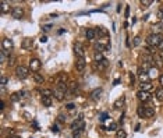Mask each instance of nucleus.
Returning <instances> with one entry per match:
<instances>
[{"label": "nucleus", "mask_w": 163, "mask_h": 138, "mask_svg": "<svg viewBox=\"0 0 163 138\" xmlns=\"http://www.w3.org/2000/svg\"><path fill=\"white\" fill-rule=\"evenodd\" d=\"M67 92H68V85L67 84H60V85H57V86L54 88L53 95L59 102H61V100H64L65 94H67Z\"/></svg>", "instance_id": "obj_1"}, {"label": "nucleus", "mask_w": 163, "mask_h": 138, "mask_svg": "<svg viewBox=\"0 0 163 138\" xmlns=\"http://www.w3.org/2000/svg\"><path fill=\"white\" fill-rule=\"evenodd\" d=\"M163 41V35L162 33H151L148 38H146V43L152 48H159V45Z\"/></svg>", "instance_id": "obj_2"}, {"label": "nucleus", "mask_w": 163, "mask_h": 138, "mask_svg": "<svg viewBox=\"0 0 163 138\" xmlns=\"http://www.w3.org/2000/svg\"><path fill=\"white\" fill-rule=\"evenodd\" d=\"M29 75V68L25 66H17L15 67V77L18 80H25Z\"/></svg>", "instance_id": "obj_3"}, {"label": "nucleus", "mask_w": 163, "mask_h": 138, "mask_svg": "<svg viewBox=\"0 0 163 138\" xmlns=\"http://www.w3.org/2000/svg\"><path fill=\"white\" fill-rule=\"evenodd\" d=\"M41 67H42V63H41L39 59L32 57V59L29 60V70H31L32 73H38V71L41 70Z\"/></svg>", "instance_id": "obj_4"}, {"label": "nucleus", "mask_w": 163, "mask_h": 138, "mask_svg": "<svg viewBox=\"0 0 163 138\" xmlns=\"http://www.w3.org/2000/svg\"><path fill=\"white\" fill-rule=\"evenodd\" d=\"M73 49H74V53H75L77 57H84V59H85V50H84V46H82L79 42L74 43Z\"/></svg>", "instance_id": "obj_5"}, {"label": "nucleus", "mask_w": 163, "mask_h": 138, "mask_svg": "<svg viewBox=\"0 0 163 138\" xmlns=\"http://www.w3.org/2000/svg\"><path fill=\"white\" fill-rule=\"evenodd\" d=\"M85 67H87V62H85V59H84V57H77V60H75L77 71H84Z\"/></svg>", "instance_id": "obj_6"}, {"label": "nucleus", "mask_w": 163, "mask_h": 138, "mask_svg": "<svg viewBox=\"0 0 163 138\" xmlns=\"http://www.w3.org/2000/svg\"><path fill=\"white\" fill-rule=\"evenodd\" d=\"M13 46H14V43H13L11 39H9V38H4V39H3V42H1V49H3V50L11 52Z\"/></svg>", "instance_id": "obj_7"}, {"label": "nucleus", "mask_w": 163, "mask_h": 138, "mask_svg": "<svg viewBox=\"0 0 163 138\" xmlns=\"http://www.w3.org/2000/svg\"><path fill=\"white\" fill-rule=\"evenodd\" d=\"M137 96H138V99L141 100L142 103H145V102L151 100V94H149V92H145V91H141V89L138 91Z\"/></svg>", "instance_id": "obj_8"}, {"label": "nucleus", "mask_w": 163, "mask_h": 138, "mask_svg": "<svg viewBox=\"0 0 163 138\" xmlns=\"http://www.w3.org/2000/svg\"><path fill=\"white\" fill-rule=\"evenodd\" d=\"M33 46V39L32 38H24L21 42V48L22 49H31Z\"/></svg>", "instance_id": "obj_9"}, {"label": "nucleus", "mask_w": 163, "mask_h": 138, "mask_svg": "<svg viewBox=\"0 0 163 138\" xmlns=\"http://www.w3.org/2000/svg\"><path fill=\"white\" fill-rule=\"evenodd\" d=\"M0 11H1L3 14L13 11V9H11V6H10V3H7V1H0Z\"/></svg>", "instance_id": "obj_10"}, {"label": "nucleus", "mask_w": 163, "mask_h": 138, "mask_svg": "<svg viewBox=\"0 0 163 138\" xmlns=\"http://www.w3.org/2000/svg\"><path fill=\"white\" fill-rule=\"evenodd\" d=\"M11 14H13V17H14V18L20 20V18H22V15H24V10H22L21 7H14L13 11H11Z\"/></svg>", "instance_id": "obj_11"}, {"label": "nucleus", "mask_w": 163, "mask_h": 138, "mask_svg": "<svg viewBox=\"0 0 163 138\" xmlns=\"http://www.w3.org/2000/svg\"><path fill=\"white\" fill-rule=\"evenodd\" d=\"M68 85V94H73V95H75L77 92H78V82L77 81H71Z\"/></svg>", "instance_id": "obj_12"}, {"label": "nucleus", "mask_w": 163, "mask_h": 138, "mask_svg": "<svg viewBox=\"0 0 163 138\" xmlns=\"http://www.w3.org/2000/svg\"><path fill=\"white\" fill-rule=\"evenodd\" d=\"M100 95H102V88H96L91 92V99L92 100H99L100 99Z\"/></svg>", "instance_id": "obj_13"}, {"label": "nucleus", "mask_w": 163, "mask_h": 138, "mask_svg": "<svg viewBox=\"0 0 163 138\" xmlns=\"http://www.w3.org/2000/svg\"><path fill=\"white\" fill-rule=\"evenodd\" d=\"M65 81H67V74L65 73H59L57 77H56V84H65Z\"/></svg>", "instance_id": "obj_14"}, {"label": "nucleus", "mask_w": 163, "mask_h": 138, "mask_svg": "<svg viewBox=\"0 0 163 138\" xmlns=\"http://www.w3.org/2000/svg\"><path fill=\"white\" fill-rule=\"evenodd\" d=\"M96 35H99V38H109V31L105 27H99L96 29Z\"/></svg>", "instance_id": "obj_15"}, {"label": "nucleus", "mask_w": 163, "mask_h": 138, "mask_svg": "<svg viewBox=\"0 0 163 138\" xmlns=\"http://www.w3.org/2000/svg\"><path fill=\"white\" fill-rule=\"evenodd\" d=\"M152 31L153 33H162L163 32V22H156V24H153L152 25Z\"/></svg>", "instance_id": "obj_16"}, {"label": "nucleus", "mask_w": 163, "mask_h": 138, "mask_svg": "<svg viewBox=\"0 0 163 138\" xmlns=\"http://www.w3.org/2000/svg\"><path fill=\"white\" fill-rule=\"evenodd\" d=\"M85 36H87L88 41H92V39H95V36H96V29H94V28H89V29H87V32H85Z\"/></svg>", "instance_id": "obj_17"}, {"label": "nucleus", "mask_w": 163, "mask_h": 138, "mask_svg": "<svg viewBox=\"0 0 163 138\" xmlns=\"http://www.w3.org/2000/svg\"><path fill=\"white\" fill-rule=\"evenodd\" d=\"M32 78L36 84H43V75L39 73H32Z\"/></svg>", "instance_id": "obj_18"}, {"label": "nucleus", "mask_w": 163, "mask_h": 138, "mask_svg": "<svg viewBox=\"0 0 163 138\" xmlns=\"http://www.w3.org/2000/svg\"><path fill=\"white\" fill-rule=\"evenodd\" d=\"M7 59H10V52L1 49V52H0V60H1V63H6Z\"/></svg>", "instance_id": "obj_19"}, {"label": "nucleus", "mask_w": 163, "mask_h": 138, "mask_svg": "<svg viewBox=\"0 0 163 138\" xmlns=\"http://www.w3.org/2000/svg\"><path fill=\"white\" fill-rule=\"evenodd\" d=\"M140 86H141V91H145V92H149L153 88V85L151 84V82H141Z\"/></svg>", "instance_id": "obj_20"}, {"label": "nucleus", "mask_w": 163, "mask_h": 138, "mask_svg": "<svg viewBox=\"0 0 163 138\" xmlns=\"http://www.w3.org/2000/svg\"><path fill=\"white\" fill-rule=\"evenodd\" d=\"M140 77V81L141 82H151V77L149 74H146V73H141V74H138Z\"/></svg>", "instance_id": "obj_21"}, {"label": "nucleus", "mask_w": 163, "mask_h": 138, "mask_svg": "<svg viewBox=\"0 0 163 138\" xmlns=\"http://www.w3.org/2000/svg\"><path fill=\"white\" fill-rule=\"evenodd\" d=\"M42 105L46 107L52 106V98L50 96H42Z\"/></svg>", "instance_id": "obj_22"}, {"label": "nucleus", "mask_w": 163, "mask_h": 138, "mask_svg": "<svg viewBox=\"0 0 163 138\" xmlns=\"http://www.w3.org/2000/svg\"><path fill=\"white\" fill-rule=\"evenodd\" d=\"M22 96H24V92H14L11 95V102H18Z\"/></svg>", "instance_id": "obj_23"}, {"label": "nucleus", "mask_w": 163, "mask_h": 138, "mask_svg": "<svg viewBox=\"0 0 163 138\" xmlns=\"http://www.w3.org/2000/svg\"><path fill=\"white\" fill-rule=\"evenodd\" d=\"M94 60H95V63H100V62L105 60V57H103V54L100 53V52H95V54H94Z\"/></svg>", "instance_id": "obj_24"}, {"label": "nucleus", "mask_w": 163, "mask_h": 138, "mask_svg": "<svg viewBox=\"0 0 163 138\" xmlns=\"http://www.w3.org/2000/svg\"><path fill=\"white\" fill-rule=\"evenodd\" d=\"M123 105H124V96L119 98V99H117V100L113 103V107H114V109H120V107L123 106Z\"/></svg>", "instance_id": "obj_25"}, {"label": "nucleus", "mask_w": 163, "mask_h": 138, "mask_svg": "<svg viewBox=\"0 0 163 138\" xmlns=\"http://www.w3.org/2000/svg\"><path fill=\"white\" fill-rule=\"evenodd\" d=\"M155 96L159 102H163V88H158L156 92H155Z\"/></svg>", "instance_id": "obj_26"}, {"label": "nucleus", "mask_w": 163, "mask_h": 138, "mask_svg": "<svg viewBox=\"0 0 163 138\" xmlns=\"http://www.w3.org/2000/svg\"><path fill=\"white\" fill-rule=\"evenodd\" d=\"M155 116V110L152 107H145V117H153Z\"/></svg>", "instance_id": "obj_27"}, {"label": "nucleus", "mask_w": 163, "mask_h": 138, "mask_svg": "<svg viewBox=\"0 0 163 138\" xmlns=\"http://www.w3.org/2000/svg\"><path fill=\"white\" fill-rule=\"evenodd\" d=\"M116 138H127V133L124 130H117L116 131Z\"/></svg>", "instance_id": "obj_28"}, {"label": "nucleus", "mask_w": 163, "mask_h": 138, "mask_svg": "<svg viewBox=\"0 0 163 138\" xmlns=\"http://www.w3.org/2000/svg\"><path fill=\"white\" fill-rule=\"evenodd\" d=\"M137 113H138V116L140 117H145V107L142 106H138V109H137Z\"/></svg>", "instance_id": "obj_29"}, {"label": "nucleus", "mask_w": 163, "mask_h": 138, "mask_svg": "<svg viewBox=\"0 0 163 138\" xmlns=\"http://www.w3.org/2000/svg\"><path fill=\"white\" fill-rule=\"evenodd\" d=\"M106 130H108V131H116V130H117V124H116L114 121H112V123L109 124V127L106 128Z\"/></svg>", "instance_id": "obj_30"}, {"label": "nucleus", "mask_w": 163, "mask_h": 138, "mask_svg": "<svg viewBox=\"0 0 163 138\" xmlns=\"http://www.w3.org/2000/svg\"><path fill=\"white\" fill-rule=\"evenodd\" d=\"M42 96H50L52 98L53 96V91L52 89H43L42 91Z\"/></svg>", "instance_id": "obj_31"}, {"label": "nucleus", "mask_w": 163, "mask_h": 138, "mask_svg": "<svg viewBox=\"0 0 163 138\" xmlns=\"http://www.w3.org/2000/svg\"><path fill=\"white\" fill-rule=\"evenodd\" d=\"M140 45H141V38L140 36H135L132 39V46H140Z\"/></svg>", "instance_id": "obj_32"}, {"label": "nucleus", "mask_w": 163, "mask_h": 138, "mask_svg": "<svg viewBox=\"0 0 163 138\" xmlns=\"http://www.w3.org/2000/svg\"><path fill=\"white\" fill-rule=\"evenodd\" d=\"M156 75H158V68L151 67V70H149V77L152 78V77H156Z\"/></svg>", "instance_id": "obj_33"}, {"label": "nucleus", "mask_w": 163, "mask_h": 138, "mask_svg": "<svg viewBox=\"0 0 163 138\" xmlns=\"http://www.w3.org/2000/svg\"><path fill=\"white\" fill-rule=\"evenodd\" d=\"M152 4V0H141V6L144 7H149Z\"/></svg>", "instance_id": "obj_34"}, {"label": "nucleus", "mask_w": 163, "mask_h": 138, "mask_svg": "<svg viewBox=\"0 0 163 138\" xmlns=\"http://www.w3.org/2000/svg\"><path fill=\"white\" fill-rule=\"evenodd\" d=\"M7 81H9L7 77H6V75H1V78H0V85H1V86H6Z\"/></svg>", "instance_id": "obj_35"}, {"label": "nucleus", "mask_w": 163, "mask_h": 138, "mask_svg": "<svg viewBox=\"0 0 163 138\" xmlns=\"http://www.w3.org/2000/svg\"><path fill=\"white\" fill-rule=\"evenodd\" d=\"M156 15H158V18H159L160 21H163V7H160V9L158 10V13H156Z\"/></svg>", "instance_id": "obj_36"}, {"label": "nucleus", "mask_w": 163, "mask_h": 138, "mask_svg": "<svg viewBox=\"0 0 163 138\" xmlns=\"http://www.w3.org/2000/svg\"><path fill=\"white\" fill-rule=\"evenodd\" d=\"M108 117H109L108 113H102L100 117H99V120H100V121H105V120H108Z\"/></svg>", "instance_id": "obj_37"}, {"label": "nucleus", "mask_w": 163, "mask_h": 138, "mask_svg": "<svg viewBox=\"0 0 163 138\" xmlns=\"http://www.w3.org/2000/svg\"><path fill=\"white\" fill-rule=\"evenodd\" d=\"M158 60L163 63V50H159V52H158Z\"/></svg>", "instance_id": "obj_38"}, {"label": "nucleus", "mask_w": 163, "mask_h": 138, "mask_svg": "<svg viewBox=\"0 0 163 138\" xmlns=\"http://www.w3.org/2000/svg\"><path fill=\"white\" fill-rule=\"evenodd\" d=\"M124 17H126V18H128V17H130V7H128V6L126 7V11H124Z\"/></svg>", "instance_id": "obj_39"}, {"label": "nucleus", "mask_w": 163, "mask_h": 138, "mask_svg": "<svg viewBox=\"0 0 163 138\" xmlns=\"http://www.w3.org/2000/svg\"><path fill=\"white\" fill-rule=\"evenodd\" d=\"M79 134H81V131L74 130V133H73V138H79Z\"/></svg>", "instance_id": "obj_40"}, {"label": "nucleus", "mask_w": 163, "mask_h": 138, "mask_svg": "<svg viewBox=\"0 0 163 138\" xmlns=\"http://www.w3.org/2000/svg\"><path fill=\"white\" fill-rule=\"evenodd\" d=\"M74 107H75V105H74V103H67V109H68V110H73Z\"/></svg>", "instance_id": "obj_41"}, {"label": "nucleus", "mask_w": 163, "mask_h": 138, "mask_svg": "<svg viewBox=\"0 0 163 138\" xmlns=\"http://www.w3.org/2000/svg\"><path fill=\"white\" fill-rule=\"evenodd\" d=\"M128 77H130L131 85H132V84H134V80H135V78H134V74H132V73H130V74H128Z\"/></svg>", "instance_id": "obj_42"}, {"label": "nucleus", "mask_w": 163, "mask_h": 138, "mask_svg": "<svg viewBox=\"0 0 163 138\" xmlns=\"http://www.w3.org/2000/svg\"><path fill=\"white\" fill-rule=\"evenodd\" d=\"M41 42H42V43L47 42V36H45V35H43V36H41Z\"/></svg>", "instance_id": "obj_43"}, {"label": "nucleus", "mask_w": 163, "mask_h": 138, "mask_svg": "<svg viewBox=\"0 0 163 138\" xmlns=\"http://www.w3.org/2000/svg\"><path fill=\"white\" fill-rule=\"evenodd\" d=\"M159 84L162 85V88H163V74H160V77H159Z\"/></svg>", "instance_id": "obj_44"}, {"label": "nucleus", "mask_w": 163, "mask_h": 138, "mask_svg": "<svg viewBox=\"0 0 163 138\" xmlns=\"http://www.w3.org/2000/svg\"><path fill=\"white\" fill-rule=\"evenodd\" d=\"M50 28H52V25H45V27H43V29H45V31H49Z\"/></svg>", "instance_id": "obj_45"}, {"label": "nucleus", "mask_w": 163, "mask_h": 138, "mask_svg": "<svg viewBox=\"0 0 163 138\" xmlns=\"http://www.w3.org/2000/svg\"><path fill=\"white\" fill-rule=\"evenodd\" d=\"M52 131H53V133H59V128L56 127V126H53V127H52Z\"/></svg>", "instance_id": "obj_46"}, {"label": "nucleus", "mask_w": 163, "mask_h": 138, "mask_svg": "<svg viewBox=\"0 0 163 138\" xmlns=\"http://www.w3.org/2000/svg\"><path fill=\"white\" fill-rule=\"evenodd\" d=\"M0 109H1V110L4 109V100H1V103H0Z\"/></svg>", "instance_id": "obj_47"}, {"label": "nucleus", "mask_w": 163, "mask_h": 138, "mask_svg": "<svg viewBox=\"0 0 163 138\" xmlns=\"http://www.w3.org/2000/svg\"><path fill=\"white\" fill-rule=\"evenodd\" d=\"M119 82H120V80L117 78V80H114V82H113V85H119Z\"/></svg>", "instance_id": "obj_48"}, {"label": "nucleus", "mask_w": 163, "mask_h": 138, "mask_svg": "<svg viewBox=\"0 0 163 138\" xmlns=\"http://www.w3.org/2000/svg\"><path fill=\"white\" fill-rule=\"evenodd\" d=\"M159 49H160V50H163V41H162V43L159 45Z\"/></svg>", "instance_id": "obj_49"}, {"label": "nucleus", "mask_w": 163, "mask_h": 138, "mask_svg": "<svg viewBox=\"0 0 163 138\" xmlns=\"http://www.w3.org/2000/svg\"><path fill=\"white\" fill-rule=\"evenodd\" d=\"M9 138H21V137H17V135H13V137H9Z\"/></svg>", "instance_id": "obj_50"}]
</instances>
